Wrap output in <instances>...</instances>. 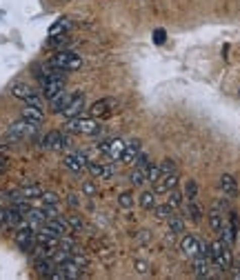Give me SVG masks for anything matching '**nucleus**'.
Masks as SVG:
<instances>
[{
    "label": "nucleus",
    "mask_w": 240,
    "mask_h": 280,
    "mask_svg": "<svg viewBox=\"0 0 240 280\" xmlns=\"http://www.w3.org/2000/svg\"><path fill=\"white\" fill-rule=\"evenodd\" d=\"M116 107H118V100L116 98H100L89 107V116H93V118H107V116L114 114Z\"/></svg>",
    "instance_id": "obj_6"
},
{
    "label": "nucleus",
    "mask_w": 240,
    "mask_h": 280,
    "mask_svg": "<svg viewBox=\"0 0 240 280\" xmlns=\"http://www.w3.org/2000/svg\"><path fill=\"white\" fill-rule=\"evenodd\" d=\"M154 40H156V44H163L165 42V29H156L154 31Z\"/></svg>",
    "instance_id": "obj_39"
},
{
    "label": "nucleus",
    "mask_w": 240,
    "mask_h": 280,
    "mask_svg": "<svg viewBox=\"0 0 240 280\" xmlns=\"http://www.w3.org/2000/svg\"><path fill=\"white\" fill-rule=\"evenodd\" d=\"M69 145V138L60 131H47L44 136L40 138V147L42 149H54V151H60Z\"/></svg>",
    "instance_id": "obj_7"
},
{
    "label": "nucleus",
    "mask_w": 240,
    "mask_h": 280,
    "mask_svg": "<svg viewBox=\"0 0 240 280\" xmlns=\"http://www.w3.org/2000/svg\"><path fill=\"white\" fill-rule=\"evenodd\" d=\"M71 29V20L69 18H60L56 20L52 27H49V36H63V33H67Z\"/></svg>",
    "instance_id": "obj_24"
},
{
    "label": "nucleus",
    "mask_w": 240,
    "mask_h": 280,
    "mask_svg": "<svg viewBox=\"0 0 240 280\" xmlns=\"http://www.w3.org/2000/svg\"><path fill=\"white\" fill-rule=\"evenodd\" d=\"M65 129L69 131V133H80V136H93V133H98L100 125H98V120L93 118V116H89V118L76 116V118H67Z\"/></svg>",
    "instance_id": "obj_3"
},
{
    "label": "nucleus",
    "mask_w": 240,
    "mask_h": 280,
    "mask_svg": "<svg viewBox=\"0 0 240 280\" xmlns=\"http://www.w3.org/2000/svg\"><path fill=\"white\" fill-rule=\"evenodd\" d=\"M167 203L174 207V209H178V207L185 203V194L178 192V187H176V189H171V192H167Z\"/></svg>",
    "instance_id": "obj_28"
},
{
    "label": "nucleus",
    "mask_w": 240,
    "mask_h": 280,
    "mask_svg": "<svg viewBox=\"0 0 240 280\" xmlns=\"http://www.w3.org/2000/svg\"><path fill=\"white\" fill-rule=\"evenodd\" d=\"M67 203H69V207H78V205H80V200H78L76 194H69V196H67Z\"/></svg>",
    "instance_id": "obj_40"
},
{
    "label": "nucleus",
    "mask_w": 240,
    "mask_h": 280,
    "mask_svg": "<svg viewBox=\"0 0 240 280\" xmlns=\"http://www.w3.org/2000/svg\"><path fill=\"white\" fill-rule=\"evenodd\" d=\"M18 194L25 200H33V198H40V196H42V187H40V184H25V187H20Z\"/></svg>",
    "instance_id": "obj_25"
},
{
    "label": "nucleus",
    "mask_w": 240,
    "mask_h": 280,
    "mask_svg": "<svg viewBox=\"0 0 240 280\" xmlns=\"http://www.w3.org/2000/svg\"><path fill=\"white\" fill-rule=\"evenodd\" d=\"M169 234H174V236H178V234H185V222H182V218H178L176 214L169 218Z\"/></svg>",
    "instance_id": "obj_29"
},
{
    "label": "nucleus",
    "mask_w": 240,
    "mask_h": 280,
    "mask_svg": "<svg viewBox=\"0 0 240 280\" xmlns=\"http://www.w3.org/2000/svg\"><path fill=\"white\" fill-rule=\"evenodd\" d=\"M200 245H203V240H200L198 236H194V234H185L180 240V251L185 256H198L200 254Z\"/></svg>",
    "instance_id": "obj_12"
},
{
    "label": "nucleus",
    "mask_w": 240,
    "mask_h": 280,
    "mask_svg": "<svg viewBox=\"0 0 240 280\" xmlns=\"http://www.w3.org/2000/svg\"><path fill=\"white\" fill-rule=\"evenodd\" d=\"M185 198H196L198 196V184H196V180H187L185 182Z\"/></svg>",
    "instance_id": "obj_34"
},
{
    "label": "nucleus",
    "mask_w": 240,
    "mask_h": 280,
    "mask_svg": "<svg viewBox=\"0 0 240 280\" xmlns=\"http://www.w3.org/2000/svg\"><path fill=\"white\" fill-rule=\"evenodd\" d=\"M138 203H140V207L142 209H147V211H152L156 205V192H142L140 194V198H138Z\"/></svg>",
    "instance_id": "obj_27"
},
{
    "label": "nucleus",
    "mask_w": 240,
    "mask_h": 280,
    "mask_svg": "<svg viewBox=\"0 0 240 280\" xmlns=\"http://www.w3.org/2000/svg\"><path fill=\"white\" fill-rule=\"evenodd\" d=\"M76 96V91H60L58 96H54L49 100V105H52V111L54 114H63V109L69 105V100Z\"/></svg>",
    "instance_id": "obj_17"
},
{
    "label": "nucleus",
    "mask_w": 240,
    "mask_h": 280,
    "mask_svg": "<svg viewBox=\"0 0 240 280\" xmlns=\"http://www.w3.org/2000/svg\"><path fill=\"white\" fill-rule=\"evenodd\" d=\"M185 214H187V218L191 222H200V220H203V216H205V209L200 207V203L196 198H187L185 200Z\"/></svg>",
    "instance_id": "obj_15"
},
{
    "label": "nucleus",
    "mask_w": 240,
    "mask_h": 280,
    "mask_svg": "<svg viewBox=\"0 0 240 280\" xmlns=\"http://www.w3.org/2000/svg\"><path fill=\"white\" fill-rule=\"evenodd\" d=\"M40 200H42V205H52V207H58V203H60V198L54 192H42Z\"/></svg>",
    "instance_id": "obj_31"
},
{
    "label": "nucleus",
    "mask_w": 240,
    "mask_h": 280,
    "mask_svg": "<svg viewBox=\"0 0 240 280\" xmlns=\"http://www.w3.org/2000/svg\"><path fill=\"white\" fill-rule=\"evenodd\" d=\"M118 205L122 207V209H131V207L136 205V198H133L131 192H125V194L118 196Z\"/></svg>",
    "instance_id": "obj_30"
},
{
    "label": "nucleus",
    "mask_w": 240,
    "mask_h": 280,
    "mask_svg": "<svg viewBox=\"0 0 240 280\" xmlns=\"http://www.w3.org/2000/svg\"><path fill=\"white\" fill-rule=\"evenodd\" d=\"M140 140H129L127 143V147H125V151H122V158H120V162H125V165H133V160H136V156L140 154Z\"/></svg>",
    "instance_id": "obj_19"
},
{
    "label": "nucleus",
    "mask_w": 240,
    "mask_h": 280,
    "mask_svg": "<svg viewBox=\"0 0 240 280\" xmlns=\"http://www.w3.org/2000/svg\"><path fill=\"white\" fill-rule=\"evenodd\" d=\"M160 178V165H152L149 162V167H147V182H156Z\"/></svg>",
    "instance_id": "obj_33"
},
{
    "label": "nucleus",
    "mask_w": 240,
    "mask_h": 280,
    "mask_svg": "<svg viewBox=\"0 0 240 280\" xmlns=\"http://www.w3.org/2000/svg\"><path fill=\"white\" fill-rule=\"evenodd\" d=\"M33 267H36L38 276H42V278H52V273L56 271L54 258H33Z\"/></svg>",
    "instance_id": "obj_18"
},
{
    "label": "nucleus",
    "mask_w": 240,
    "mask_h": 280,
    "mask_svg": "<svg viewBox=\"0 0 240 280\" xmlns=\"http://www.w3.org/2000/svg\"><path fill=\"white\" fill-rule=\"evenodd\" d=\"M174 171H178V167H176V160L167 158V160H163V162H160V176H163V173H174Z\"/></svg>",
    "instance_id": "obj_32"
},
{
    "label": "nucleus",
    "mask_w": 240,
    "mask_h": 280,
    "mask_svg": "<svg viewBox=\"0 0 240 280\" xmlns=\"http://www.w3.org/2000/svg\"><path fill=\"white\" fill-rule=\"evenodd\" d=\"M3 171H7V162L0 160V173H3Z\"/></svg>",
    "instance_id": "obj_43"
},
{
    "label": "nucleus",
    "mask_w": 240,
    "mask_h": 280,
    "mask_svg": "<svg viewBox=\"0 0 240 280\" xmlns=\"http://www.w3.org/2000/svg\"><path fill=\"white\" fill-rule=\"evenodd\" d=\"M136 243H138V245L149 243V231H145V229H142V231H138V234H136Z\"/></svg>",
    "instance_id": "obj_37"
},
{
    "label": "nucleus",
    "mask_w": 240,
    "mask_h": 280,
    "mask_svg": "<svg viewBox=\"0 0 240 280\" xmlns=\"http://www.w3.org/2000/svg\"><path fill=\"white\" fill-rule=\"evenodd\" d=\"M87 171L91 173L96 180H107V178L114 176V167L105 165V162H98V160H89L87 162Z\"/></svg>",
    "instance_id": "obj_11"
},
{
    "label": "nucleus",
    "mask_w": 240,
    "mask_h": 280,
    "mask_svg": "<svg viewBox=\"0 0 240 280\" xmlns=\"http://www.w3.org/2000/svg\"><path fill=\"white\" fill-rule=\"evenodd\" d=\"M145 182H147V169H142V167H133V171L129 173V184L136 187V189H140Z\"/></svg>",
    "instance_id": "obj_22"
},
{
    "label": "nucleus",
    "mask_w": 240,
    "mask_h": 280,
    "mask_svg": "<svg viewBox=\"0 0 240 280\" xmlns=\"http://www.w3.org/2000/svg\"><path fill=\"white\" fill-rule=\"evenodd\" d=\"M67 222H69L71 231H82V229H85V222H82L78 216H67Z\"/></svg>",
    "instance_id": "obj_35"
},
{
    "label": "nucleus",
    "mask_w": 240,
    "mask_h": 280,
    "mask_svg": "<svg viewBox=\"0 0 240 280\" xmlns=\"http://www.w3.org/2000/svg\"><path fill=\"white\" fill-rule=\"evenodd\" d=\"M133 267H136L138 273H149V265L145 260H136V265H133Z\"/></svg>",
    "instance_id": "obj_38"
},
{
    "label": "nucleus",
    "mask_w": 240,
    "mask_h": 280,
    "mask_svg": "<svg viewBox=\"0 0 240 280\" xmlns=\"http://www.w3.org/2000/svg\"><path fill=\"white\" fill-rule=\"evenodd\" d=\"M178 171L174 173H163V176L158 178V180L154 182V192L156 194H167V192H171V189H176L178 187Z\"/></svg>",
    "instance_id": "obj_10"
},
{
    "label": "nucleus",
    "mask_w": 240,
    "mask_h": 280,
    "mask_svg": "<svg viewBox=\"0 0 240 280\" xmlns=\"http://www.w3.org/2000/svg\"><path fill=\"white\" fill-rule=\"evenodd\" d=\"M82 109H85V96H82L80 91H76V96L69 100V105L63 109V116L65 118H76V116L82 114Z\"/></svg>",
    "instance_id": "obj_13"
},
{
    "label": "nucleus",
    "mask_w": 240,
    "mask_h": 280,
    "mask_svg": "<svg viewBox=\"0 0 240 280\" xmlns=\"http://www.w3.org/2000/svg\"><path fill=\"white\" fill-rule=\"evenodd\" d=\"M85 194L87 196H93V194H96V187H93L91 182H85Z\"/></svg>",
    "instance_id": "obj_41"
},
{
    "label": "nucleus",
    "mask_w": 240,
    "mask_h": 280,
    "mask_svg": "<svg viewBox=\"0 0 240 280\" xmlns=\"http://www.w3.org/2000/svg\"><path fill=\"white\" fill-rule=\"evenodd\" d=\"M14 240H16V245H18V247H20L22 251L31 254L33 247H36V231H33V227L25 220V225H20V227H18V231H16Z\"/></svg>",
    "instance_id": "obj_5"
},
{
    "label": "nucleus",
    "mask_w": 240,
    "mask_h": 280,
    "mask_svg": "<svg viewBox=\"0 0 240 280\" xmlns=\"http://www.w3.org/2000/svg\"><path fill=\"white\" fill-rule=\"evenodd\" d=\"M22 118L40 125V122L44 120V109L42 107H33V105H25V109H22Z\"/></svg>",
    "instance_id": "obj_21"
},
{
    "label": "nucleus",
    "mask_w": 240,
    "mask_h": 280,
    "mask_svg": "<svg viewBox=\"0 0 240 280\" xmlns=\"http://www.w3.org/2000/svg\"><path fill=\"white\" fill-rule=\"evenodd\" d=\"M38 133V122H31L27 118H22L18 122H14V125H9L7 129V140H27L31 136H36Z\"/></svg>",
    "instance_id": "obj_4"
},
{
    "label": "nucleus",
    "mask_w": 240,
    "mask_h": 280,
    "mask_svg": "<svg viewBox=\"0 0 240 280\" xmlns=\"http://www.w3.org/2000/svg\"><path fill=\"white\" fill-rule=\"evenodd\" d=\"M87 156L85 154H80V151H71V154H67L65 156V160H63V165L67 167L69 171H74V173H80V171H85L87 169Z\"/></svg>",
    "instance_id": "obj_9"
},
{
    "label": "nucleus",
    "mask_w": 240,
    "mask_h": 280,
    "mask_svg": "<svg viewBox=\"0 0 240 280\" xmlns=\"http://www.w3.org/2000/svg\"><path fill=\"white\" fill-rule=\"evenodd\" d=\"M238 240H240V229H238Z\"/></svg>",
    "instance_id": "obj_45"
},
{
    "label": "nucleus",
    "mask_w": 240,
    "mask_h": 280,
    "mask_svg": "<svg viewBox=\"0 0 240 280\" xmlns=\"http://www.w3.org/2000/svg\"><path fill=\"white\" fill-rule=\"evenodd\" d=\"M33 89L29 85H25V82H16V85H11V96L14 98H20V100H27L29 96H33Z\"/></svg>",
    "instance_id": "obj_23"
},
{
    "label": "nucleus",
    "mask_w": 240,
    "mask_h": 280,
    "mask_svg": "<svg viewBox=\"0 0 240 280\" xmlns=\"http://www.w3.org/2000/svg\"><path fill=\"white\" fill-rule=\"evenodd\" d=\"M133 165H136V167H142V169H147V167H149V158H147V154H142V151H140V154L136 156V160H133Z\"/></svg>",
    "instance_id": "obj_36"
},
{
    "label": "nucleus",
    "mask_w": 240,
    "mask_h": 280,
    "mask_svg": "<svg viewBox=\"0 0 240 280\" xmlns=\"http://www.w3.org/2000/svg\"><path fill=\"white\" fill-rule=\"evenodd\" d=\"M58 3H69V0H58Z\"/></svg>",
    "instance_id": "obj_44"
},
{
    "label": "nucleus",
    "mask_w": 240,
    "mask_h": 280,
    "mask_svg": "<svg viewBox=\"0 0 240 280\" xmlns=\"http://www.w3.org/2000/svg\"><path fill=\"white\" fill-rule=\"evenodd\" d=\"M211 269L214 265H211L209 256H194V276L196 278H209Z\"/></svg>",
    "instance_id": "obj_14"
},
{
    "label": "nucleus",
    "mask_w": 240,
    "mask_h": 280,
    "mask_svg": "<svg viewBox=\"0 0 240 280\" xmlns=\"http://www.w3.org/2000/svg\"><path fill=\"white\" fill-rule=\"evenodd\" d=\"M5 216H7V209H3V207H0V225H5Z\"/></svg>",
    "instance_id": "obj_42"
},
{
    "label": "nucleus",
    "mask_w": 240,
    "mask_h": 280,
    "mask_svg": "<svg viewBox=\"0 0 240 280\" xmlns=\"http://www.w3.org/2000/svg\"><path fill=\"white\" fill-rule=\"evenodd\" d=\"M152 211H154V216L158 218V220H169V218L174 216L176 209H174V207H171L169 203H165V205H156Z\"/></svg>",
    "instance_id": "obj_26"
},
{
    "label": "nucleus",
    "mask_w": 240,
    "mask_h": 280,
    "mask_svg": "<svg viewBox=\"0 0 240 280\" xmlns=\"http://www.w3.org/2000/svg\"><path fill=\"white\" fill-rule=\"evenodd\" d=\"M49 65L54 67V69H60V71H78L82 67V58L78 56L76 52H71V49H58L52 58H49Z\"/></svg>",
    "instance_id": "obj_2"
},
{
    "label": "nucleus",
    "mask_w": 240,
    "mask_h": 280,
    "mask_svg": "<svg viewBox=\"0 0 240 280\" xmlns=\"http://www.w3.org/2000/svg\"><path fill=\"white\" fill-rule=\"evenodd\" d=\"M209 227H211V231H214V234H220V229H222V225H225V220H227V218H225V214H222V211L220 209H216V207H214V209H211L209 211Z\"/></svg>",
    "instance_id": "obj_20"
},
{
    "label": "nucleus",
    "mask_w": 240,
    "mask_h": 280,
    "mask_svg": "<svg viewBox=\"0 0 240 280\" xmlns=\"http://www.w3.org/2000/svg\"><path fill=\"white\" fill-rule=\"evenodd\" d=\"M209 260H211V265H214V269L229 271L231 265H233L231 247H229V245H225L222 240H214V243H209Z\"/></svg>",
    "instance_id": "obj_1"
},
{
    "label": "nucleus",
    "mask_w": 240,
    "mask_h": 280,
    "mask_svg": "<svg viewBox=\"0 0 240 280\" xmlns=\"http://www.w3.org/2000/svg\"><path fill=\"white\" fill-rule=\"evenodd\" d=\"M125 147H127V143H125V140H120V138L107 140V143H100V145H98V149L103 151V154H107L111 160H120Z\"/></svg>",
    "instance_id": "obj_8"
},
{
    "label": "nucleus",
    "mask_w": 240,
    "mask_h": 280,
    "mask_svg": "<svg viewBox=\"0 0 240 280\" xmlns=\"http://www.w3.org/2000/svg\"><path fill=\"white\" fill-rule=\"evenodd\" d=\"M220 192L227 196V198H236L238 196V180L229 173H225V176H220Z\"/></svg>",
    "instance_id": "obj_16"
}]
</instances>
